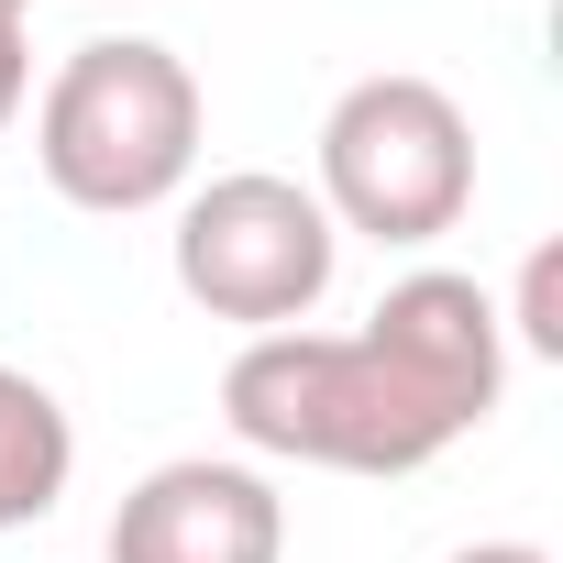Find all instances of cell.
<instances>
[{
  "instance_id": "cell-1",
  "label": "cell",
  "mask_w": 563,
  "mask_h": 563,
  "mask_svg": "<svg viewBox=\"0 0 563 563\" xmlns=\"http://www.w3.org/2000/svg\"><path fill=\"white\" fill-rule=\"evenodd\" d=\"M508 398V310L453 265H409L365 332H254L221 365V420L265 464L420 475Z\"/></svg>"
},
{
  "instance_id": "cell-2",
  "label": "cell",
  "mask_w": 563,
  "mask_h": 563,
  "mask_svg": "<svg viewBox=\"0 0 563 563\" xmlns=\"http://www.w3.org/2000/svg\"><path fill=\"white\" fill-rule=\"evenodd\" d=\"M199 133H210V100L188 78L177 45L155 34H100L78 45L45 100H34V166L67 210L89 221H133V210H166L188 199L199 177Z\"/></svg>"
},
{
  "instance_id": "cell-3",
  "label": "cell",
  "mask_w": 563,
  "mask_h": 563,
  "mask_svg": "<svg viewBox=\"0 0 563 563\" xmlns=\"http://www.w3.org/2000/svg\"><path fill=\"white\" fill-rule=\"evenodd\" d=\"M310 199L332 210V232H365L387 254L442 243L475 210V122L442 78L376 67L321 111V177Z\"/></svg>"
},
{
  "instance_id": "cell-4",
  "label": "cell",
  "mask_w": 563,
  "mask_h": 563,
  "mask_svg": "<svg viewBox=\"0 0 563 563\" xmlns=\"http://www.w3.org/2000/svg\"><path fill=\"white\" fill-rule=\"evenodd\" d=\"M166 265H177V299L188 310H210V321H232L254 343V332H310V310L332 299L343 232H332V210L299 177L232 166V177H210V188L177 199Z\"/></svg>"
},
{
  "instance_id": "cell-5",
  "label": "cell",
  "mask_w": 563,
  "mask_h": 563,
  "mask_svg": "<svg viewBox=\"0 0 563 563\" xmlns=\"http://www.w3.org/2000/svg\"><path fill=\"white\" fill-rule=\"evenodd\" d=\"M111 563H288V497L243 453H177L111 508Z\"/></svg>"
},
{
  "instance_id": "cell-6",
  "label": "cell",
  "mask_w": 563,
  "mask_h": 563,
  "mask_svg": "<svg viewBox=\"0 0 563 563\" xmlns=\"http://www.w3.org/2000/svg\"><path fill=\"white\" fill-rule=\"evenodd\" d=\"M67 475H78V420H67V398H56L45 376H23V365H0V530L56 519Z\"/></svg>"
},
{
  "instance_id": "cell-7",
  "label": "cell",
  "mask_w": 563,
  "mask_h": 563,
  "mask_svg": "<svg viewBox=\"0 0 563 563\" xmlns=\"http://www.w3.org/2000/svg\"><path fill=\"white\" fill-rule=\"evenodd\" d=\"M552 276H563V265H552V243H541V254L519 265V343H530V354H563V321H552Z\"/></svg>"
},
{
  "instance_id": "cell-8",
  "label": "cell",
  "mask_w": 563,
  "mask_h": 563,
  "mask_svg": "<svg viewBox=\"0 0 563 563\" xmlns=\"http://www.w3.org/2000/svg\"><path fill=\"white\" fill-rule=\"evenodd\" d=\"M23 100H34V34H23V23H0V133L23 122Z\"/></svg>"
},
{
  "instance_id": "cell-9",
  "label": "cell",
  "mask_w": 563,
  "mask_h": 563,
  "mask_svg": "<svg viewBox=\"0 0 563 563\" xmlns=\"http://www.w3.org/2000/svg\"><path fill=\"white\" fill-rule=\"evenodd\" d=\"M442 563H552L541 541H464V552H442Z\"/></svg>"
}]
</instances>
